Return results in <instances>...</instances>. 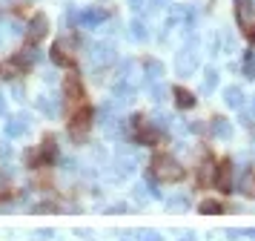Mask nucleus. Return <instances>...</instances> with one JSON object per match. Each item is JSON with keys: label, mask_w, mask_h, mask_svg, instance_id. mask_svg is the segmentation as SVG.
I'll list each match as a JSON object with an SVG mask.
<instances>
[{"label": "nucleus", "mask_w": 255, "mask_h": 241, "mask_svg": "<svg viewBox=\"0 0 255 241\" xmlns=\"http://www.w3.org/2000/svg\"><path fill=\"white\" fill-rule=\"evenodd\" d=\"M9 198H14V190L12 187H0V201H9Z\"/></svg>", "instance_id": "18"}, {"label": "nucleus", "mask_w": 255, "mask_h": 241, "mask_svg": "<svg viewBox=\"0 0 255 241\" xmlns=\"http://www.w3.org/2000/svg\"><path fill=\"white\" fill-rule=\"evenodd\" d=\"M198 210H201V213H207V216H218V213H224L227 207L221 204V201H215V198H207V201H201Z\"/></svg>", "instance_id": "13"}, {"label": "nucleus", "mask_w": 255, "mask_h": 241, "mask_svg": "<svg viewBox=\"0 0 255 241\" xmlns=\"http://www.w3.org/2000/svg\"><path fill=\"white\" fill-rule=\"evenodd\" d=\"M250 40H253V43H255V26H253V29H250Z\"/></svg>", "instance_id": "19"}, {"label": "nucleus", "mask_w": 255, "mask_h": 241, "mask_svg": "<svg viewBox=\"0 0 255 241\" xmlns=\"http://www.w3.org/2000/svg\"><path fill=\"white\" fill-rule=\"evenodd\" d=\"M26 69H29V60L23 55H14L6 63H0V75L3 78H17V75H26Z\"/></svg>", "instance_id": "5"}, {"label": "nucleus", "mask_w": 255, "mask_h": 241, "mask_svg": "<svg viewBox=\"0 0 255 241\" xmlns=\"http://www.w3.org/2000/svg\"><path fill=\"white\" fill-rule=\"evenodd\" d=\"M132 3H135V6H138V3H140V0H132Z\"/></svg>", "instance_id": "20"}, {"label": "nucleus", "mask_w": 255, "mask_h": 241, "mask_svg": "<svg viewBox=\"0 0 255 241\" xmlns=\"http://www.w3.org/2000/svg\"><path fill=\"white\" fill-rule=\"evenodd\" d=\"M215 187L221 193H232V161H221L218 170H215Z\"/></svg>", "instance_id": "6"}, {"label": "nucleus", "mask_w": 255, "mask_h": 241, "mask_svg": "<svg viewBox=\"0 0 255 241\" xmlns=\"http://www.w3.org/2000/svg\"><path fill=\"white\" fill-rule=\"evenodd\" d=\"M241 193H244V195H250V198H255V167H250V170L244 172Z\"/></svg>", "instance_id": "12"}, {"label": "nucleus", "mask_w": 255, "mask_h": 241, "mask_svg": "<svg viewBox=\"0 0 255 241\" xmlns=\"http://www.w3.org/2000/svg\"><path fill=\"white\" fill-rule=\"evenodd\" d=\"M49 55H52V60H55L58 66H66V69L75 66V52H69L63 40H58V43L52 46V52H49Z\"/></svg>", "instance_id": "8"}, {"label": "nucleus", "mask_w": 255, "mask_h": 241, "mask_svg": "<svg viewBox=\"0 0 255 241\" xmlns=\"http://www.w3.org/2000/svg\"><path fill=\"white\" fill-rule=\"evenodd\" d=\"M106 17V11H101V9H95V11H86V14H83V20L86 23H101Z\"/></svg>", "instance_id": "16"}, {"label": "nucleus", "mask_w": 255, "mask_h": 241, "mask_svg": "<svg viewBox=\"0 0 255 241\" xmlns=\"http://www.w3.org/2000/svg\"><path fill=\"white\" fill-rule=\"evenodd\" d=\"M227 101H230L232 106H238V103H241V92L238 89H227Z\"/></svg>", "instance_id": "17"}, {"label": "nucleus", "mask_w": 255, "mask_h": 241, "mask_svg": "<svg viewBox=\"0 0 255 241\" xmlns=\"http://www.w3.org/2000/svg\"><path fill=\"white\" fill-rule=\"evenodd\" d=\"M212 129H215V135H230V126H227V121H224V118H215V121H212Z\"/></svg>", "instance_id": "15"}, {"label": "nucleus", "mask_w": 255, "mask_h": 241, "mask_svg": "<svg viewBox=\"0 0 255 241\" xmlns=\"http://www.w3.org/2000/svg\"><path fill=\"white\" fill-rule=\"evenodd\" d=\"M49 34V17L46 14H35L29 20V32H26V43L29 46H37L43 37Z\"/></svg>", "instance_id": "4"}, {"label": "nucleus", "mask_w": 255, "mask_h": 241, "mask_svg": "<svg viewBox=\"0 0 255 241\" xmlns=\"http://www.w3.org/2000/svg\"><path fill=\"white\" fill-rule=\"evenodd\" d=\"M152 175L163 184H178L184 181L186 170L181 167V161L172 158V155H166V152H158L155 158H152Z\"/></svg>", "instance_id": "1"}, {"label": "nucleus", "mask_w": 255, "mask_h": 241, "mask_svg": "<svg viewBox=\"0 0 255 241\" xmlns=\"http://www.w3.org/2000/svg\"><path fill=\"white\" fill-rule=\"evenodd\" d=\"M215 161L212 158H204L201 161V167H198V184L201 187H207V184H215Z\"/></svg>", "instance_id": "10"}, {"label": "nucleus", "mask_w": 255, "mask_h": 241, "mask_svg": "<svg viewBox=\"0 0 255 241\" xmlns=\"http://www.w3.org/2000/svg\"><path fill=\"white\" fill-rule=\"evenodd\" d=\"M40 152H43V161H52L55 155H58V144H55V138H43L40 141Z\"/></svg>", "instance_id": "14"}, {"label": "nucleus", "mask_w": 255, "mask_h": 241, "mask_svg": "<svg viewBox=\"0 0 255 241\" xmlns=\"http://www.w3.org/2000/svg\"><path fill=\"white\" fill-rule=\"evenodd\" d=\"M63 98H66L69 103H78V106L83 103V86H81V80L75 78V75L63 80Z\"/></svg>", "instance_id": "9"}, {"label": "nucleus", "mask_w": 255, "mask_h": 241, "mask_svg": "<svg viewBox=\"0 0 255 241\" xmlns=\"http://www.w3.org/2000/svg\"><path fill=\"white\" fill-rule=\"evenodd\" d=\"M172 95H175V103H178V109H192V106H195V95H192L189 89H184V86H175Z\"/></svg>", "instance_id": "11"}, {"label": "nucleus", "mask_w": 255, "mask_h": 241, "mask_svg": "<svg viewBox=\"0 0 255 241\" xmlns=\"http://www.w3.org/2000/svg\"><path fill=\"white\" fill-rule=\"evenodd\" d=\"M255 17V3L253 0H235V20H238V26H250Z\"/></svg>", "instance_id": "7"}, {"label": "nucleus", "mask_w": 255, "mask_h": 241, "mask_svg": "<svg viewBox=\"0 0 255 241\" xmlns=\"http://www.w3.org/2000/svg\"><path fill=\"white\" fill-rule=\"evenodd\" d=\"M132 126H135V132H138V141L140 144H146V147H158V144L163 141L161 129L149 126V121H146L143 115H135V118H132Z\"/></svg>", "instance_id": "3"}, {"label": "nucleus", "mask_w": 255, "mask_h": 241, "mask_svg": "<svg viewBox=\"0 0 255 241\" xmlns=\"http://www.w3.org/2000/svg\"><path fill=\"white\" fill-rule=\"evenodd\" d=\"M92 118H95L92 106H89V103H81L69 118V135H86L89 126H92Z\"/></svg>", "instance_id": "2"}]
</instances>
